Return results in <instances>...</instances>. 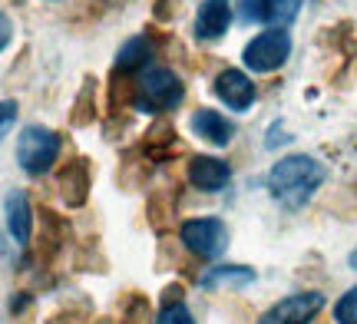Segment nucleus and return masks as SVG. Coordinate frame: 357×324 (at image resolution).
Returning <instances> with one entry per match:
<instances>
[{"mask_svg":"<svg viewBox=\"0 0 357 324\" xmlns=\"http://www.w3.org/2000/svg\"><path fill=\"white\" fill-rule=\"evenodd\" d=\"M305 0H261V20L271 26H288Z\"/></svg>","mask_w":357,"mask_h":324,"instance_id":"nucleus-19","label":"nucleus"},{"mask_svg":"<svg viewBox=\"0 0 357 324\" xmlns=\"http://www.w3.org/2000/svg\"><path fill=\"white\" fill-rule=\"evenodd\" d=\"M189 126L199 139H205V143H212V146H229L231 136H235V126H231L218 109H208V106H202V109L192 113Z\"/></svg>","mask_w":357,"mask_h":324,"instance_id":"nucleus-13","label":"nucleus"},{"mask_svg":"<svg viewBox=\"0 0 357 324\" xmlns=\"http://www.w3.org/2000/svg\"><path fill=\"white\" fill-rule=\"evenodd\" d=\"M119 324H153V304L146 295L139 291H129L123 298V321Z\"/></svg>","mask_w":357,"mask_h":324,"instance_id":"nucleus-20","label":"nucleus"},{"mask_svg":"<svg viewBox=\"0 0 357 324\" xmlns=\"http://www.w3.org/2000/svg\"><path fill=\"white\" fill-rule=\"evenodd\" d=\"M13 123H17V103L13 100H0V139L7 136Z\"/></svg>","mask_w":357,"mask_h":324,"instance_id":"nucleus-27","label":"nucleus"},{"mask_svg":"<svg viewBox=\"0 0 357 324\" xmlns=\"http://www.w3.org/2000/svg\"><path fill=\"white\" fill-rule=\"evenodd\" d=\"M106 7H109V0H79L77 10L70 13V20H73L77 26H89L106 13Z\"/></svg>","mask_w":357,"mask_h":324,"instance_id":"nucleus-22","label":"nucleus"},{"mask_svg":"<svg viewBox=\"0 0 357 324\" xmlns=\"http://www.w3.org/2000/svg\"><path fill=\"white\" fill-rule=\"evenodd\" d=\"M172 215H176V206L162 192H153V199H149V225L159 229V232H166L172 225Z\"/></svg>","mask_w":357,"mask_h":324,"instance_id":"nucleus-21","label":"nucleus"},{"mask_svg":"<svg viewBox=\"0 0 357 324\" xmlns=\"http://www.w3.org/2000/svg\"><path fill=\"white\" fill-rule=\"evenodd\" d=\"M182 295H185V288H182V285H169L166 291H162V304H172V301H182Z\"/></svg>","mask_w":357,"mask_h":324,"instance_id":"nucleus-30","label":"nucleus"},{"mask_svg":"<svg viewBox=\"0 0 357 324\" xmlns=\"http://www.w3.org/2000/svg\"><path fill=\"white\" fill-rule=\"evenodd\" d=\"M324 308V295L321 291H298L281 298L275 308H268L255 324H311Z\"/></svg>","mask_w":357,"mask_h":324,"instance_id":"nucleus-6","label":"nucleus"},{"mask_svg":"<svg viewBox=\"0 0 357 324\" xmlns=\"http://www.w3.org/2000/svg\"><path fill=\"white\" fill-rule=\"evenodd\" d=\"M202 288H222V285H252L255 281V272L245 268V265H218V268H205V275L199 278Z\"/></svg>","mask_w":357,"mask_h":324,"instance_id":"nucleus-18","label":"nucleus"},{"mask_svg":"<svg viewBox=\"0 0 357 324\" xmlns=\"http://www.w3.org/2000/svg\"><path fill=\"white\" fill-rule=\"evenodd\" d=\"M43 324H89V304L77 301V304H66L60 311H53Z\"/></svg>","mask_w":357,"mask_h":324,"instance_id":"nucleus-23","label":"nucleus"},{"mask_svg":"<svg viewBox=\"0 0 357 324\" xmlns=\"http://www.w3.org/2000/svg\"><path fill=\"white\" fill-rule=\"evenodd\" d=\"M3 212H7V229H10L13 242L20 248H26L30 238H33V206H30V199H26L24 189H13V192L7 195Z\"/></svg>","mask_w":357,"mask_h":324,"instance_id":"nucleus-12","label":"nucleus"},{"mask_svg":"<svg viewBox=\"0 0 357 324\" xmlns=\"http://www.w3.org/2000/svg\"><path fill=\"white\" fill-rule=\"evenodd\" d=\"M324 182V166L311 156H284L268 172V189L284 208H305Z\"/></svg>","mask_w":357,"mask_h":324,"instance_id":"nucleus-1","label":"nucleus"},{"mask_svg":"<svg viewBox=\"0 0 357 324\" xmlns=\"http://www.w3.org/2000/svg\"><path fill=\"white\" fill-rule=\"evenodd\" d=\"M70 235H73V229H70V222H66L60 212L40 208V235H37V261L40 265H50L66 248Z\"/></svg>","mask_w":357,"mask_h":324,"instance_id":"nucleus-7","label":"nucleus"},{"mask_svg":"<svg viewBox=\"0 0 357 324\" xmlns=\"http://www.w3.org/2000/svg\"><path fill=\"white\" fill-rule=\"evenodd\" d=\"M231 24V0H202L199 17H195V37L202 43L222 40Z\"/></svg>","mask_w":357,"mask_h":324,"instance_id":"nucleus-11","label":"nucleus"},{"mask_svg":"<svg viewBox=\"0 0 357 324\" xmlns=\"http://www.w3.org/2000/svg\"><path fill=\"white\" fill-rule=\"evenodd\" d=\"M212 90H215V96L229 106V109H238V113L248 109V106L255 103V96H258L252 77L242 73V70H235V66H225V70L218 73L215 83H212Z\"/></svg>","mask_w":357,"mask_h":324,"instance_id":"nucleus-8","label":"nucleus"},{"mask_svg":"<svg viewBox=\"0 0 357 324\" xmlns=\"http://www.w3.org/2000/svg\"><path fill=\"white\" fill-rule=\"evenodd\" d=\"M178 238H182V248L195 255L202 261L218 259L225 248H229V229L222 219H185L178 225Z\"/></svg>","mask_w":357,"mask_h":324,"instance_id":"nucleus-4","label":"nucleus"},{"mask_svg":"<svg viewBox=\"0 0 357 324\" xmlns=\"http://www.w3.org/2000/svg\"><path fill=\"white\" fill-rule=\"evenodd\" d=\"M132 103H136V79H132V73L116 66L113 73H109V79H106V113L119 116Z\"/></svg>","mask_w":357,"mask_h":324,"instance_id":"nucleus-15","label":"nucleus"},{"mask_svg":"<svg viewBox=\"0 0 357 324\" xmlns=\"http://www.w3.org/2000/svg\"><path fill=\"white\" fill-rule=\"evenodd\" d=\"M155 324H195V318H192V311L185 308V301H172V304H162V308H159Z\"/></svg>","mask_w":357,"mask_h":324,"instance_id":"nucleus-24","label":"nucleus"},{"mask_svg":"<svg viewBox=\"0 0 357 324\" xmlns=\"http://www.w3.org/2000/svg\"><path fill=\"white\" fill-rule=\"evenodd\" d=\"M334 321L337 324H357V288H351L341 301L334 304Z\"/></svg>","mask_w":357,"mask_h":324,"instance_id":"nucleus-25","label":"nucleus"},{"mask_svg":"<svg viewBox=\"0 0 357 324\" xmlns=\"http://www.w3.org/2000/svg\"><path fill=\"white\" fill-rule=\"evenodd\" d=\"M185 100V83L169 70V66H149L139 79H136V109L139 113H169L178 109V103Z\"/></svg>","mask_w":357,"mask_h":324,"instance_id":"nucleus-2","label":"nucleus"},{"mask_svg":"<svg viewBox=\"0 0 357 324\" xmlns=\"http://www.w3.org/2000/svg\"><path fill=\"white\" fill-rule=\"evenodd\" d=\"M60 156V132L47 126H26L17 139V162L26 176H47Z\"/></svg>","mask_w":357,"mask_h":324,"instance_id":"nucleus-3","label":"nucleus"},{"mask_svg":"<svg viewBox=\"0 0 357 324\" xmlns=\"http://www.w3.org/2000/svg\"><path fill=\"white\" fill-rule=\"evenodd\" d=\"M288 53H291L288 30H284V26H268V30H261V33L245 47L242 60L252 73H275V70L284 66Z\"/></svg>","mask_w":357,"mask_h":324,"instance_id":"nucleus-5","label":"nucleus"},{"mask_svg":"<svg viewBox=\"0 0 357 324\" xmlns=\"http://www.w3.org/2000/svg\"><path fill=\"white\" fill-rule=\"evenodd\" d=\"M176 149H182L178 146V136L176 130H172V123L169 119H155L153 126L146 130V136H142V153H146V159H169Z\"/></svg>","mask_w":357,"mask_h":324,"instance_id":"nucleus-14","label":"nucleus"},{"mask_svg":"<svg viewBox=\"0 0 357 324\" xmlns=\"http://www.w3.org/2000/svg\"><path fill=\"white\" fill-rule=\"evenodd\" d=\"M185 179L199 192H222L231 182V166L218 156H192L189 169H185Z\"/></svg>","mask_w":357,"mask_h":324,"instance_id":"nucleus-9","label":"nucleus"},{"mask_svg":"<svg viewBox=\"0 0 357 324\" xmlns=\"http://www.w3.org/2000/svg\"><path fill=\"white\" fill-rule=\"evenodd\" d=\"M351 268H354V272H357V248H354V252H351Z\"/></svg>","mask_w":357,"mask_h":324,"instance_id":"nucleus-31","label":"nucleus"},{"mask_svg":"<svg viewBox=\"0 0 357 324\" xmlns=\"http://www.w3.org/2000/svg\"><path fill=\"white\" fill-rule=\"evenodd\" d=\"M56 189H60V199H63L70 208H79L86 206L89 199V162L83 156L70 159L60 176H56Z\"/></svg>","mask_w":357,"mask_h":324,"instance_id":"nucleus-10","label":"nucleus"},{"mask_svg":"<svg viewBox=\"0 0 357 324\" xmlns=\"http://www.w3.org/2000/svg\"><path fill=\"white\" fill-rule=\"evenodd\" d=\"M153 53H155V47H153V40L146 37H132V40H126L123 47H119V56H116V66L119 70H126V73H139V70H149V60H153Z\"/></svg>","mask_w":357,"mask_h":324,"instance_id":"nucleus-16","label":"nucleus"},{"mask_svg":"<svg viewBox=\"0 0 357 324\" xmlns=\"http://www.w3.org/2000/svg\"><path fill=\"white\" fill-rule=\"evenodd\" d=\"M10 40H13V24H10V17L0 10V53L10 47Z\"/></svg>","mask_w":357,"mask_h":324,"instance_id":"nucleus-28","label":"nucleus"},{"mask_svg":"<svg viewBox=\"0 0 357 324\" xmlns=\"http://www.w3.org/2000/svg\"><path fill=\"white\" fill-rule=\"evenodd\" d=\"M182 13V0H155L153 3V20L155 24H172Z\"/></svg>","mask_w":357,"mask_h":324,"instance_id":"nucleus-26","label":"nucleus"},{"mask_svg":"<svg viewBox=\"0 0 357 324\" xmlns=\"http://www.w3.org/2000/svg\"><path fill=\"white\" fill-rule=\"evenodd\" d=\"M242 20H248V24L261 20V0H242Z\"/></svg>","mask_w":357,"mask_h":324,"instance_id":"nucleus-29","label":"nucleus"},{"mask_svg":"<svg viewBox=\"0 0 357 324\" xmlns=\"http://www.w3.org/2000/svg\"><path fill=\"white\" fill-rule=\"evenodd\" d=\"M318 324H328V321H318Z\"/></svg>","mask_w":357,"mask_h":324,"instance_id":"nucleus-32","label":"nucleus"},{"mask_svg":"<svg viewBox=\"0 0 357 324\" xmlns=\"http://www.w3.org/2000/svg\"><path fill=\"white\" fill-rule=\"evenodd\" d=\"M96 116H100V103H96V77H86L83 79V90H79L77 100H73L70 123H73V126H89V123H96Z\"/></svg>","mask_w":357,"mask_h":324,"instance_id":"nucleus-17","label":"nucleus"}]
</instances>
